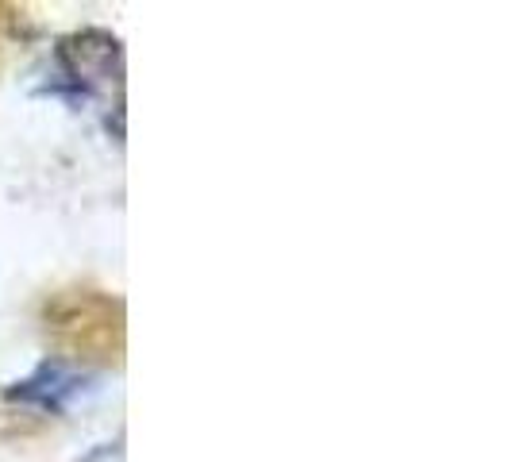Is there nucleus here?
<instances>
[{"mask_svg":"<svg viewBox=\"0 0 512 462\" xmlns=\"http://www.w3.org/2000/svg\"><path fill=\"white\" fill-rule=\"evenodd\" d=\"M77 393V374H66L62 366H43L35 378H27L12 397H24V401H35L43 409H62L66 397Z\"/></svg>","mask_w":512,"mask_h":462,"instance_id":"nucleus-2","label":"nucleus"},{"mask_svg":"<svg viewBox=\"0 0 512 462\" xmlns=\"http://www.w3.org/2000/svg\"><path fill=\"white\" fill-rule=\"evenodd\" d=\"M62 62L81 89H93L97 81L120 77V43L104 31H85L62 47Z\"/></svg>","mask_w":512,"mask_h":462,"instance_id":"nucleus-1","label":"nucleus"}]
</instances>
